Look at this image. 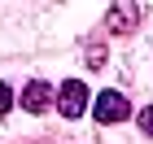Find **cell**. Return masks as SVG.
Here are the masks:
<instances>
[{"instance_id": "2", "label": "cell", "mask_w": 153, "mask_h": 144, "mask_svg": "<svg viewBox=\"0 0 153 144\" xmlns=\"http://www.w3.org/2000/svg\"><path fill=\"white\" fill-rule=\"evenodd\" d=\"M57 109L66 114V118H79L83 109H88V87H83L79 79L61 83V92H57Z\"/></svg>"}, {"instance_id": "5", "label": "cell", "mask_w": 153, "mask_h": 144, "mask_svg": "<svg viewBox=\"0 0 153 144\" xmlns=\"http://www.w3.org/2000/svg\"><path fill=\"white\" fill-rule=\"evenodd\" d=\"M9 100H13V92H9L4 83H0V114H9Z\"/></svg>"}, {"instance_id": "3", "label": "cell", "mask_w": 153, "mask_h": 144, "mask_svg": "<svg viewBox=\"0 0 153 144\" xmlns=\"http://www.w3.org/2000/svg\"><path fill=\"white\" fill-rule=\"evenodd\" d=\"M48 100H53V87H48L44 79H35V83L22 87V109H26V114H44Z\"/></svg>"}, {"instance_id": "4", "label": "cell", "mask_w": 153, "mask_h": 144, "mask_svg": "<svg viewBox=\"0 0 153 144\" xmlns=\"http://www.w3.org/2000/svg\"><path fill=\"white\" fill-rule=\"evenodd\" d=\"M136 22H140V9H136V4H127V0H118L114 13H109V31H114V35H123V31H131Z\"/></svg>"}, {"instance_id": "6", "label": "cell", "mask_w": 153, "mask_h": 144, "mask_svg": "<svg viewBox=\"0 0 153 144\" xmlns=\"http://www.w3.org/2000/svg\"><path fill=\"white\" fill-rule=\"evenodd\" d=\"M140 127H144V131L153 135V105H149V109H144V114H140Z\"/></svg>"}, {"instance_id": "1", "label": "cell", "mask_w": 153, "mask_h": 144, "mask_svg": "<svg viewBox=\"0 0 153 144\" xmlns=\"http://www.w3.org/2000/svg\"><path fill=\"white\" fill-rule=\"evenodd\" d=\"M92 114H96V122H123L127 118V96L123 92H101L92 100Z\"/></svg>"}]
</instances>
